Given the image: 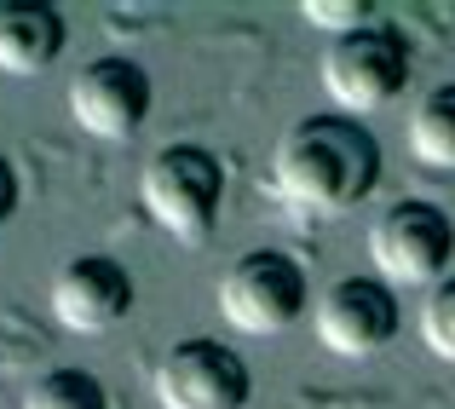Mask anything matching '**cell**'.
<instances>
[{
  "label": "cell",
  "instance_id": "6da1fadb",
  "mask_svg": "<svg viewBox=\"0 0 455 409\" xmlns=\"http://www.w3.org/2000/svg\"><path fill=\"white\" fill-rule=\"evenodd\" d=\"M380 185V139L357 116H306L271 156V190L300 220H340Z\"/></svg>",
  "mask_w": 455,
  "mask_h": 409
},
{
  "label": "cell",
  "instance_id": "9a60e30c",
  "mask_svg": "<svg viewBox=\"0 0 455 409\" xmlns=\"http://www.w3.org/2000/svg\"><path fill=\"white\" fill-rule=\"evenodd\" d=\"M12 213H18V173H12V162L0 156V225H12Z\"/></svg>",
  "mask_w": 455,
  "mask_h": 409
},
{
  "label": "cell",
  "instance_id": "30bf717a",
  "mask_svg": "<svg viewBox=\"0 0 455 409\" xmlns=\"http://www.w3.org/2000/svg\"><path fill=\"white\" fill-rule=\"evenodd\" d=\"M64 52V18L41 0H0V69L6 76H41Z\"/></svg>",
  "mask_w": 455,
  "mask_h": 409
},
{
  "label": "cell",
  "instance_id": "4fadbf2b",
  "mask_svg": "<svg viewBox=\"0 0 455 409\" xmlns=\"http://www.w3.org/2000/svg\"><path fill=\"white\" fill-rule=\"evenodd\" d=\"M421 341L433 357L455 364V277H444L438 288H427L421 300Z\"/></svg>",
  "mask_w": 455,
  "mask_h": 409
},
{
  "label": "cell",
  "instance_id": "52a82bcc",
  "mask_svg": "<svg viewBox=\"0 0 455 409\" xmlns=\"http://www.w3.org/2000/svg\"><path fill=\"white\" fill-rule=\"evenodd\" d=\"M317 341L334 357H375L398 341V294L380 277H340L317 300Z\"/></svg>",
  "mask_w": 455,
  "mask_h": 409
},
{
  "label": "cell",
  "instance_id": "9c48e42d",
  "mask_svg": "<svg viewBox=\"0 0 455 409\" xmlns=\"http://www.w3.org/2000/svg\"><path fill=\"white\" fill-rule=\"evenodd\" d=\"M133 311V277L110 254H76L52 277V317L69 334H104Z\"/></svg>",
  "mask_w": 455,
  "mask_h": 409
},
{
  "label": "cell",
  "instance_id": "7c38bea8",
  "mask_svg": "<svg viewBox=\"0 0 455 409\" xmlns=\"http://www.w3.org/2000/svg\"><path fill=\"white\" fill-rule=\"evenodd\" d=\"M23 409H110V392L87 369H52L23 392Z\"/></svg>",
  "mask_w": 455,
  "mask_h": 409
},
{
  "label": "cell",
  "instance_id": "3957f363",
  "mask_svg": "<svg viewBox=\"0 0 455 409\" xmlns=\"http://www.w3.org/2000/svg\"><path fill=\"white\" fill-rule=\"evenodd\" d=\"M455 254V220L438 202H392L369 225V260L387 288H438Z\"/></svg>",
  "mask_w": 455,
  "mask_h": 409
},
{
  "label": "cell",
  "instance_id": "8992f818",
  "mask_svg": "<svg viewBox=\"0 0 455 409\" xmlns=\"http://www.w3.org/2000/svg\"><path fill=\"white\" fill-rule=\"evenodd\" d=\"M248 364L225 341H179L156 364V404L162 409H243Z\"/></svg>",
  "mask_w": 455,
  "mask_h": 409
},
{
  "label": "cell",
  "instance_id": "ba28073f",
  "mask_svg": "<svg viewBox=\"0 0 455 409\" xmlns=\"http://www.w3.org/2000/svg\"><path fill=\"white\" fill-rule=\"evenodd\" d=\"M69 116L92 139H133L150 116V76L133 58H92L69 81Z\"/></svg>",
  "mask_w": 455,
  "mask_h": 409
},
{
  "label": "cell",
  "instance_id": "7a4b0ae2",
  "mask_svg": "<svg viewBox=\"0 0 455 409\" xmlns=\"http://www.w3.org/2000/svg\"><path fill=\"white\" fill-rule=\"evenodd\" d=\"M139 196H145V213L173 243H202L213 231V220H220L225 167L202 144H167V150H156L145 162Z\"/></svg>",
  "mask_w": 455,
  "mask_h": 409
},
{
  "label": "cell",
  "instance_id": "5bb4252c",
  "mask_svg": "<svg viewBox=\"0 0 455 409\" xmlns=\"http://www.w3.org/2000/svg\"><path fill=\"white\" fill-rule=\"evenodd\" d=\"M369 0H306L300 6V18L311 23V29H329L334 41H346V35H357V29H369Z\"/></svg>",
  "mask_w": 455,
  "mask_h": 409
},
{
  "label": "cell",
  "instance_id": "277c9868",
  "mask_svg": "<svg viewBox=\"0 0 455 409\" xmlns=\"http://www.w3.org/2000/svg\"><path fill=\"white\" fill-rule=\"evenodd\" d=\"M403 87H410V41L387 23H369L323 52V92L340 104V116L387 110Z\"/></svg>",
  "mask_w": 455,
  "mask_h": 409
},
{
  "label": "cell",
  "instance_id": "8fae6325",
  "mask_svg": "<svg viewBox=\"0 0 455 409\" xmlns=\"http://www.w3.org/2000/svg\"><path fill=\"white\" fill-rule=\"evenodd\" d=\"M410 150L427 167H455V81L433 87L410 116Z\"/></svg>",
  "mask_w": 455,
  "mask_h": 409
},
{
  "label": "cell",
  "instance_id": "5b68a950",
  "mask_svg": "<svg viewBox=\"0 0 455 409\" xmlns=\"http://www.w3.org/2000/svg\"><path fill=\"white\" fill-rule=\"evenodd\" d=\"M306 311V271L277 248L236 254L220 277V317L236 334H283Z\"/></svg>",
  "mask_w": 455,
  "mask_h": 409
}]
</instances>
